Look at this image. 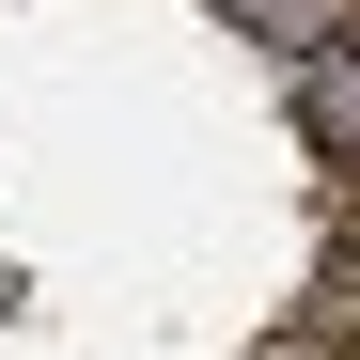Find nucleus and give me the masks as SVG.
<instances>
[{
  "instance_id": "nucleus-1",
  "label": "nucleus",
  "mask_w": 360,
  "mask_h": 360,
  "mask_svg": "<svg viewBox=\"0 0 360 360\" xmlns=\"http://www.w3.org/2000/svg\"><path fill=\"white\" fill-rule=\"evenodd\" d=\"M219 16H235V32H266V47H314V32H329V0H219Z\"/></svg>"
}]
</instances>
